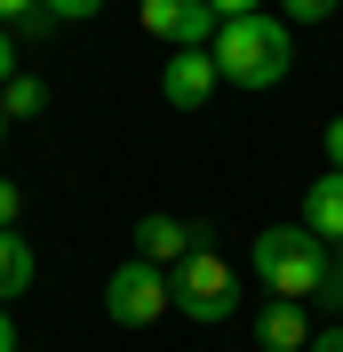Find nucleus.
<instances>
[{"label": "nucleus", "mask_w": 343, "mask_h": 352, "mask_svg": "<svg viewBox=\"0 0 343 352\" xmlns=\"http://www.w3.org/2000/svg\"><path fill=\"white\" fill-rule=\"evenodd\" d=\"M287 65H296V32L272 16V8H263V16H232L215 32V72H224V88H279Z\"/></svg>", "instance_id": "f257e3e1"}, {"label": "nucleus", "mask_w": 343, "mask_h": 352, "mask_svg": "<svg viewBox=\"0 0 343 352\" xmlns=\"http://www.w3.org/2000/svg\"><path fill=\"white\" fill-rule=\"evenodd\" d=\"M327 256H335V248L311 241L303 224H263L256 248H248L256 280L272 288V296H287V305H303V296H320V288H327Z\"/></svg>", "instance_id": "f03ea898"}, {"label": "nucleus", "mask_w": 343, "mask_h": 352, "mask_svg": "<svg viewBox=\"0 0 343 352\" xmlns=\"http://www.w3.org/2000/svg\"><path fill=\"white\" fill-rule=\"evenodd\" d=\"M168 280H176V312L200 320V329H215V320H232V312H239V272L215 256V248H192Z\"/></svg>", "instance_id": "7ed1b4c3"}, {"label": "nucleus", "mask_w": 343, "mask_h": 352, "mask_svg": "<svg viewBox=\"0 0 343 352\" xmlns=\"http://www.w3.org/2000/svg\"><path fill=\"white\" fill-rule=\"evenodd\" d=\"M104 312L120 320V329H152L160 312H176V280L160 272V264L128 256V264H112V272H104Z\"/></svg>", "instance_id": "20e7f679"}, {"label": "nucleus", "mask_w": 343, "mask_h": 352, "mask_svg": "<svg viewBox=\"0 0 343 352\" xmlns=\"http://www.w3.org/2000/svg\"><path fill=\"white\" fill-rule=\"evenodd\" d=\"M144 32L152 41H168V48H215V8L208 0H144Z\"/></svg>", "instance_id": "39448f33"}, {"label": "nucleus", "mask_w": 343, "mask_h": 352, "mask_svg": "<svg viewBox=\"0 0 343 352\" xmlns=\"http://www.w3.org/2000/svg\"><path fill=\"white\" fill-rule=\"evenodd\" d=\"M215 80H224V72H215V48H176L168 72H160V96H168L176 112H200L215 96Z\"/></svg>", "instance_id": "423d86ee"}, {"label": "nucleus", "mask_w": 343, "mask_h": 352, "mask_svg": "<svg viewBox=\"0 0 343 352\" xmlns=\"http://www.w3.org/2000/svg\"><path fill=\"white\" fill-rule=\"evenodd\" d=\"M192 248H200V232H192L184 217H136V256H144V264L176 272V264L192 256Z\"/></svg>", "instance_id": "0eeeda50"}, {"label": "nucleus", "mask_w": 343, "mask_h": 352, "mask_svg": "<svg viewBox=\"0 0 343 352\" xmlns=\"http://www.w3.org/2000/svg\"><path fill=\"white\" fill-rule=\"evenodd\" d=\"M303 232L327 248H343V168H327L311 192H303Z\"/></svg>", "instance_id": "6e6552de"}, {"label": "nucleus", "mask_w": 343, "mask_h": 352, "mask_svg": "<svg viewBox=\"0 0 343 352\" xmlns=\"http://www.w3.org/2000/svg\"><path fill=\"white\" fill-rule=\"evenodd\" d=\"M256 344H263V352H311V320H303V305L272 296V312L256 320Z\"/></svg>", "instance_id": "1a4fd4ad"}, {"label": "nucleus", "mask_w": 343, "mask_h": 352, "mask_svg": "<svg viewBox=\"0 0 343 352\" xmlns=\"http://www.w3.org/2000/svg\"><path fill=\"white\" fill-rule=\"evenodd\" d=\"M32 272H40V264H32V241H24V232H0V305H8V296H24V288H32Z\"/></svg>", "instance_id": "9d476101"}, {"label": "nucleus", "mask_w": 343, "mask_h": 352, "mask_svg": "<svg viewBox=\"0 0 343 352\" xmlns=\"http://www.w3.org/2000/svg\"><path fill=\"white\" fill-rule=\"evenodd\" d=\"M0 104H8V120H40V112H48V80H32V72H16V80L0 88Z\"/></svg>", "instance_id": "9b49d317"}, {"label": "nucleus", "mask_w": 343, "mask_h": 352, "mask_svg": "<svg viewBox=\"0 0 343 352\" xmlns=\"http://www.w3.org/2000/svg\"><path fill=\"white\" fill-rule=\"evenodd\" d=\"M335 8H343V0H279V16H287V24H327Z\"/></svg>", "instance_id": "f8f14e48"}, {"label": "nucleus", "mask_w": 343, "mask_h": 352, "mask_svg": "<svg viewBox=\"0 0 343 352\" xmlns=\"http://www.w3.org/2000/svg\"><path fill=\"white\" fill-rule=\"evenodd\" d=\"M40 16H48V0H0V24H8V32H16V24L32 32Z\"/></svg>", "instance_id": "ddd939ff"}, {"label": "nucleus", "mask_w": 343, "mask_h": 352, "mask_svg": "<svg viewBox=\"0 0 343 352\" xmlns=\"http://www.w3.org/2000/svg\"><path fill=\"white\" fill-rule=\"evenodd\" d=\"M96 8H104V0H48V16H56V24H88Z\"/></svg>", "instance_id": "4468645a"}, {"label": "nucleus", "mask_w": 343, "mask_h": 352, "mask_svg": "<svg viewBox=\"0 0 343 352\" xmlns=\"http://www.w3.org/2000/svg\"><path fill=\"white\" fill-rule=\"evenodd\" d=\"M320 305H327V312H343V248L327 256V288H320Z\"/></svg>", "instance_id": "2eb2a0df"}, {"label": "nucleus", "mask_w": 343, "mask_h": 352, "mask_svg": "<svg viewBox=\"0 0 343 352\" xmlns=\"http://www.w3.org/2000/svg\"><path fill=\"white\" fill-rule=\"evenodd\" d=\"M16 217H24V192L8 184V176H0V232H16Z\"/></svg>", "instance_id": "dca6fc26"}, {"label": "nucleus", "mask_w": 343, "mask_h": 352, "mask_svg": "<svg viewBox=\"0 0 343 352\" xmlns=\"http://www.w3.org/2000/svg\"><path fill=\"white\" fill-rule=\"evenodd\" d=\"M16 80V32H8V24H0V88Z\"/></svg>", "instance_id": "f3484780"}, {"label": "nucleus", "mask_w": 343, "mask_h": 352, "mask_svg": "<svg viewBox=\"0 0 343 352\" xmlns=\"http://www.w3.org/2000/svg\"><path fill=\"white\" fill-rule=\"evenodd\" d=\"M208 8H215L224 24H232V16H263V0H208Z\"/></svg>", "instance_id": "a211bd4d"}, {"label": "nucleus", "mask_w": 343, "mask_h": 352, "mask_svg": "<svg viewBox=\"0 0 343 352\" xmlns=\"http://www.w3.org/2000/svg\"><path fill=\"white\" fill-rule=\"evenodd\" d=\"M327 168H343V112L327 120Z\"/></svg>", "instance_id": "6ab92c4d"}, {"label": "nucleus", "mask_w": 343, "mask_h": 352, "mask_svg": "<svg viewBox=\"0 0 343 352\" xmlns=\"http://www.w3.org/2000/svg\"><path fill=\"white\" fill-rule=\"evenodd\" d=\"M311 352H343V320H327V329L311 336Z\"/></svg>", "instance_id": "aec40b11"}, {"label": "nucleus", "mask_w": 343, "mask_h": 352, "mask_svg": "<svg viewBox=\"0 0 343 352\" xmlns=\"http://www.w3.org/2000/svg\"><path fill=\"white\" fill-rule=\"evenodd\" d=\"M0 352H16V329H8V305H0Z\"/></svg>", "instance_id": "412c9836"}, {"label": "nucleus", "mask_w": 343, "mask_h": 352, "mask_svg": "<svg viewBox=\"0 0 343 352\" xmlns=\"http://www.w3.org/2000/svg\"><path fill=\"white\" fill-rule=\"evenodd\" d=\"M0 144H8V104H0Z\"/></svg>", "instance_id": "4be33fe9"}]
</instances>
